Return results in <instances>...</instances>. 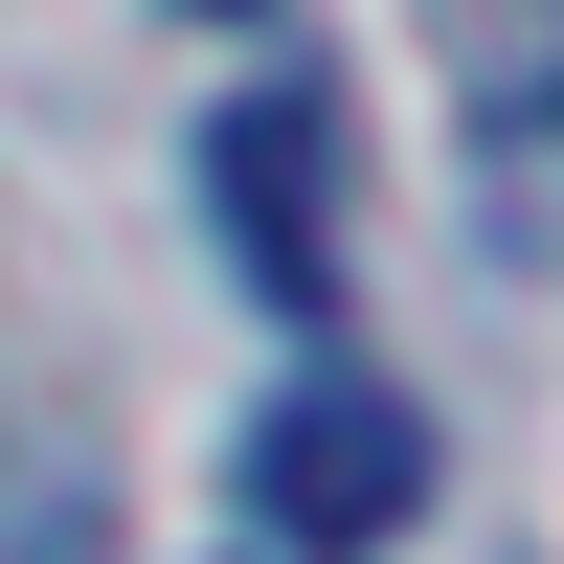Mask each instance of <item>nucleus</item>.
I'll return each instance as SVG.
<instances>
[{"label":"nucleus","mask_w":564,"mask_h":564,"mask_svg":"<svg viewBox=\"0 0 564 564\" xmlns=\"http://www.w3.org/2000/svg\"><path fill=\"white\" fill-rule=\"evenodd\" d=\"M226 475H249V520L294 542V564H384L406 520H430V406H406L384 361H294Z\"/></svg>","instance_id":"obj_1"},{"label":"nucleus","mask_w":564,"mask_h":564,"mask_svg":"<svg viewBox=\"0 0 564 564\" xmlns=\"http://www.w3.org/2000/svg\"><path fill=\"white\" fill-rule=\"evenodd\" d=\"M204 23H271V0H204Z\"/></svg>","instance_id":"obj_4"},{"label":"nucleus","mask_w":564,"mask_h":564,"mask_svg":"<svg viewBox=\"0 0 564 564\" xmlns=\"http://www.w3.org/2000/svg\"><path fill=\"white\" fill-rule=\"evenodd\" d=\"M430 90H452V204L497 271H564V0H430Z\"/></svg>","instance_id":"obj_2"},{"label":"nucleus","mask_w":564,"mask_h":564,"mask_svg":"<svg viewBox=\"0 0 564 564\" xmlns=\"http://www.w3.org/2000/svg\"><path fill=\"white\" fill-rule=\"evenodd\" d=\"M204 204H226V249H249V294L339 316V90H316V68L226 90V135H204Z\"/></svg>","instance_id":"obj_3"}]
</instances>
